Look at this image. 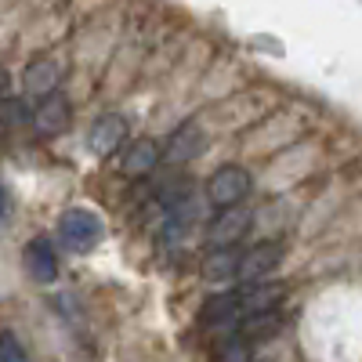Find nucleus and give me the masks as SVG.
Instances as JSON below:
<instances>
[{
	"instance_id": "1",
	"label": "nucleus",
	"mask_w": 362,
	"mask_h": 362,
	"mask_svg": "<svg viewBox=\"0 0 362 362\" xmlns=\"http://www.w3.org/2000/svg\"><path fill=\"white\" fill-rule=\"evenodd\" d=\"M254 189V177L247 167H218L214 174L206 177V199L214 203V206H232V203H243Z\"/></svg>"
},
{
	"instance_id": "2",
	"label": "nucleus",
	"mask_w": 362,
	"mask_h": 362,
	"mask_svg": "<svg viewBox=\"0 0 362 362\" xmlns=\"http://www.w3.org/2000/svg\"><path fill=\"white\" fill-rule=\"evenodd\" d=\"M58 235H62V243L73 247V250H90L95 243H102L105 225H102L98 214L76 206V210H66L62 214V221H58Z\"/></svg>"
},
{
	"instance_id": "3",
	"label": "nucleus",
	"mask_w": 362,
	"mask_h": 362,
	"mask_svg": "<svg viewBox=\"0 0 362 362\" xmlns=\"http://www.w3.org/2000/svg\"><path fill=\"white\" fill-rule=\"evenodd\" d=\"M218 210H221V214L210 221V228H206V247H235L239 239H247V232L254 225V218L247 214V210H239V203L218 206Z\"/></svg>"
},
{
	"instance_id": "4",
	"label": "nucleus",
	"mask_w": 362,
	"mask_h": 362,
	"mask_svg": "<svg viewBox=\"0 0 362 362\" xmlns=\"http://www.w3.org/2000/svg\"><path fill=\"white\" fill-rule=\"evenodd\" d=\"M279 261H283V247L279 243H257L247 254H239L235 276L243 279V283H264L272 272L279 268Z\"/></svg>"
},
{
	"instance_id": "5",
	"label": "nucleus",
	"mask_w": 362,
	"mask_h": 362,
	"mask_svg": "<svg viewBox=\"0 0 362 362\" xmlns=\"http://www.w3.org/2000/svg\"><path fill=\"white\" fill-rule=\"evenodd\" d=\"M124 138H127V119L124 116H116V112H109V116H98L95 124H90V131H87V148L95 156H112L119 145H124Z\"/></svg>"
},
{
	"instance_id": "6",
	"label": "nucleus",
	"mask_w": 362,
	"mask_h": 362,
	"mask_svg": "<svg viewBox=\"0 0 362 362\" xmlns=\"http://www.w3.org/2000/svg\"><path fill=\"white\" fill-rule=\"evenodd\" d=\"M22 264H25V276L37 279V283H54L58 279V254L47 243L44 235L29 239L25 250H22Z\"/></svg>"
},
{
	"instance_id": "7",
	"label": "nucleus",
	"mask_w": 362,
	"mask_h": 362,
	"mask_svg": "<svg viewBox=\"0 0 362 362\" xmlns=\"http://www.w3.org/2000/svg\"><path fill=\"white\" fill-rule=\"evenodd\" d=\"M203 148H206V134L199 131V124H185L170 134V141L163 148V160L167 163H189L203 153Z\"/></svg>"
},
{
	"instance_id": "8",
	"label": "nucleus",
	"mask_w": 362,
	"mask_h": 362,
	"mask_svg": "<svg viewBox=\"0 0 362 362\" xmlns=\"http://www.w3.org/2000/svg\"><path fill=\"white\" fill-rule=\"evenodd\" d=\"M156 163H160V145H156L153 138H134L124 153H119V170L131 174V177L148 174Z\"/></svg>"
},
{
	"instance_id": "9",
	"label": "nucleus",
	"mask_w": 362,
	"mask_h": 362,
	"mask_svg": "<svg viewBox=\"0 0 362 362\" xmlns=\"http://www.w3.org/2000/svg\"><path fill=\"white\" fill-rule=\"evenodd\" d=\"M29 124H37L44 134L66 131V124H69V102L58 95V90H51V95L40 98V109H37V112H29Z\"/></svg>"
},
{
	"instance_id": "10",
	"label": "nucleus",
	"mask_w": 362,
	"mask_h": 362,
	"mask_svg": "<svg viewBox=\"0 0 362 362\" xmlns=\"http://www.w3.org/2000/svg\"><path fill=\"white\" fill-rule=\"evenodd\" d=\"M22 87H25L29 98L51 95V90L58 87V66L51 62V58H33V62L25 66V73H22Z\"/></svg>"
},
{
	"instance_id": "11",
	"label": "nucleus",
	"mask_w": 362,
	"mask_h": 362,
	"mask_svg": "<svg viewBox=\"0 0 362 362\" xmlns=\"http://www.w3.org/2000/svg\"><path fill=\"white\" fill-rule=\"evenodd\" d=\"M235 261L239 254L232 247H210V254L203 257L199 264V276L206 283H225V279H235Z\"/></svg>"
},
{
	"instance_id": "12",
	"label": "nucleus",
	"mask_w": 362,
	"mask_h": 362,
	"mask_svg": "<svg viewBox=\"0 0 362 362\" xmlns=\"http://www.w3.org/2000/svg\"><path fill=\"white\" fill-rule=\"evenodd\" d=\"M279 312L276 308H264V312H250V315H239V329H243V341H268L279 334Z\"/></svg>"
},
{
	"instance_id": "13",
	"label": "nucleus",
	"mask_w": 362,
	"mask_h": 362,
	"mask_svg": "<svg viewBox=\"0 0 362 362\" xmlns=\"http://www.w3.org/2000/svg\"><path fill=\"white\" fill-rule=\"evenodd\" d=\"M279 300H283V286H261V283H250V290L239 293V315L264 312V308H279Z\"/></svg>"
},
{
	"instance_id": "14",
	"label": "nucleus",
	"mask_w": 362,
	"mask_h": 362,
	"mask_svg": "<svg viewBox=\"0 0 362 362\" xmlns=\"http://www.w3.org/2000/svg\"><path fill=\"white\" fill-rule=\"evenodd\" d=\"M199 319L206 326H228V322H235L239 319V293H218V297H210L206 305H203V312H199Z\"/></svg>"
},
{
	"instance_id": "15",
	"label": "nucleus",
	"mask_w": 362,
	"mask_h": 362,
	"mask_svg": "<svg viewBox=\"0 0 362 362\" xmlns=\"http://www.w3.org/2000/svg\"><path fill=\"white\" fill-rule=\"evenodd\" d=\"M0 124H4V127H15V124H29V109H25L22 102L0 98Z\"/></svg>"
},
{
	"instance_id": "16",
	"label": "nucleus",
	"mask_w": 362,
	"mask_h": 362,
	"mask_svg": "<svg viewBox=\"0 0 362 362\" xmlns=\"http://www.w3.org/2000/svg\"><path fill=\"white\" fill-rule=\"evenodd\" d=\"M25 358V348L15 341V334H0V362H18Z\"/></svg>"
},
{
	"instance_id": "17",
	"label": "nucleus",
	"mask_w": 362,
	"mask_h": 362,
	"mask_svg": "<svg viewBox=\"0 0 362 362\" xmlns=\"http://www.w3.org/2000/svg\"><path fill=\"white\" fill-rule=\"evenodd\" d=\"M8 210H11V199H8V192H4V189H0V225H4Z\"/></svg>"
},
{
	"instance_id": "18",
	"label": "nucleus",
	"mask_w": 362,
	"mask_h": 362,
	"mask_svg": "<svg viewBox=\"0 0 362 362\" xmlns=\"http://www.w3.org/2000/svg\"><path fill=\"white\" fill-rule=\"evenodd\" d=\"M4 87H8V76H4V69H0V95H4Z\"/></svg>"
}]
</instances>
